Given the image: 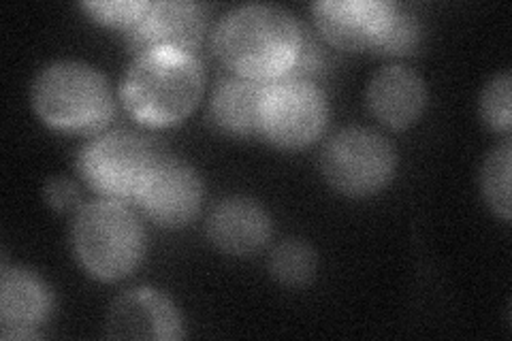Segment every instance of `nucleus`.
I'll return each mask as SVG.
<instances>
[{
    "mask_svg": "<svg viewBox=\"0 0 512 341\" xmlns=\"http://www.w3.org/2000/svg\"><path fill=\"white\" fill-rule=\"evenodd\" d=\"M316 252L299 239L278 243L269 256V271L274 278L291 288L306 286L316 275Z\"/></svg>",
    "mask_w": 512,
    "mask_h": 341,
    "instance_id": "obj_16",
    "label": "nucleus"
},
{
    "mask_svg": "<svg viewBox=\"0 0 512 341\" xmlns=\"http://www.w3.org/2000/svg\"><path fill=\"white\" fill-rule=\"evenodd\" d=\"M82 7L94 20L128 30L146 13L150 3H146V0H114V3H105L103 0V3H84Z\"/></svg>",
    "mask_w": 512,
    "mask_h": 341,
    "instance_id": "obj_20",
    "label": "nucleus"
},
{
    "mask_svg": "<svg viewBox=\"0 0 512 341\" xmlns=\"http://www.w3.org/2000/svg\"><path fill=\"white\" fill-rule=\"evenodd\" d=\"M43 194L45 203L56 211H71L79 205L77 186L69 180H64V177H52V180H47Z\"/></svg>",
    "mask_w": 512,
    "mask_h": 341,
    "instance_id": "obj_21",
    "label": "nucleus"
},
{
    "mask_svg": "<svg viewBox=\"0 0 512 341\" xmlns=\"http://www.w3.org/2000/svg\"><path fill=\"white\" fill-rule=\"evenodd\" d=\"M510 141L495 148L483 167V192L491 209L504 220H510Z\"/></svg>",
    "mask_w": 512,
    "mask_h": 341,
    "instance_id": "obj_17",
    "label": "nucleus"
},
{
    "mask_svg": "<svg viewBox=\"0 0 512 341\" xmlns=\"http://www.w3.org/2000/svg\"><path fill=\"white\" fill-rule=\"evenodd\" d=\"M201 199L199 175L182 160L156 162L137 194L143 214L165 229H180L195 220Z\"/></svg>",
    "mask_w": 512,
    "mask_h": 341,
    "instance_id": "obj_8",
    "label": "nucleus"
},
{
    "mask_svg": "<svg viewBox=\"0 0 512 341\" xmlns=\"http://www.w3.org/2000/svg\"><path fill=\"white\" fill-rule=\"evenodd\" d=\"M73 250L92 278L116 282L139 267L146 252V233L133 211L120 201H94L77 209Z\"/></svg>",
    "mask_w": 512,
    "mask_h": 341,
    "instance_id": "obj_3",
    "label": "nucleus"
},
{
    "mask_svg": "<svg viewBox=\"0 0 512 341\" xmlns=\"http://www.w3.org/2000/svg\"><path fill=\"white\" fill-rule=\"evenodd\" d=\"M397 154L391 141L370 128L350 126L329 139L320 171L331 188L346 197H370L391 182Z\"/></svg>",
    "mask_w": 512,
    "mask_h": 341,
    "instance_id": "obj_5",
    "label": "nucleus"
},
{
    "mask_svg": "<svg viewBox=\"0 0 512 341\" xmlns=\"http://www.w3.org/2000/svg\"><path fill=\"white\" fill-rule=\"evenodd\" d=\"M480 113L485 124L495 133L508 135L512 126V92H510V73H502L489 81V86L480 99Z\"/></svg>",
    "mask_w": 512,
    "mask_h": 341,
    "instance_id": "obj_19",
    "label": "nucleus"
},
{
    "mask_svg": "<svg viewBox=\"0 0 512 341\" xmlns=\"http://www.w3.org/2000/svg\"><path fill=\"white\" fill-rule=\"evenodd\" d=\"M312 9L320 32L331 45L357 52L376 45L391 20L395 3H384V0H323Z\"/></svg>",
    "mask_w": 512,
    "mask_h": 341,
    "instance_id": "obj_11",
    "label": "nucleus"
},
{
    "mask_svg": "<svg viewBox=\"0 0 512 341\" xmlns=\"http://www.w3.org/2000/svg\"><path fill=\"white\" fill-rule=\"evenodd\" d=\"M32 105L47 126L86 135L101 131L114 113L103 73L77 60L45 67L32 86Z\"/></svg>",
    "mask_w": 512,
    "mask_h": 341,
    "instance_id": "obj_4",
    "label": "nucleus"
},
{
    "mask_svg": "<svg viewBox=\"0 0 512 341\" xmlns=\"http://www.w3.org/2000/svg\"><path fill=\"white\" fill-rule=\"evenodd\" d=\"M52 312V295L35 273L3 269L0 278V322L5 339H35L37 327Z\"/></svg>",
    "mask_w": 512,
    "mask_h": 341,
    "instance_id": "obj_12",
    "label": "nucleus"
},
{
    "mask_svg": "<svg viewBox=\"0 0 512 341\" xmlns=\"http://www.w3.org/2000/svg\"><path fill=\"white\" fill-rule=\"evenodd\" d=\"M107 337L175 341L182 337V320L163 292L135 288L120 295L107 314Z\"/></svg>",
    "mask_w": 512,
    "mask_h": 341,
    "instance_id": "obj_10",
    "label": "nucleus"
},
{
    "mask_svg": "<svg viewBox=\"0 0 512 341\" xmlns=\"http://www.w3.org/2000/svg\"><path fill=\"white\" fill-rule=\"evenodd\" d=\"M327 99L310 79L280 77L265 84L261 135L282 150H301L323 135Z\"/></svg>",
    "mask_w": 512,
    "mask_h": 341,
    "instance_id": "obj_6",
    "label": "nucleus"
},
{
    "mask_svg": "<svg viewBox=\"0 0 512 341\" xmlns=\"http://www.w3.org/2000/svg\"><path fill=\"white\" fill-rule=\"evenodd\" d=\"M419 39H421L419 22H416V18L410 11L395 5L387 28H384V32L372 50L382 56H406L419 47Z\"/></svg>",
    "mask_w": 512,
    "mask_h": 341,
    "instance_id": "obj_18",
    "label": "nucleus"
},
{
    "mask_svg": "<svg viewBox=\"0 0 512 341\" xmlns=\"http://www.w3.org/2000/svg\"><path fill=\"white\" fill-rule=\"evenodd\" d=\"M303 32L291 13L274 5H244L222 18L214 50L237 77L261 81L280 79L295 67Z\"/></svg>",
    "mask_w": 512,
    "mask_h": 341,
    "instance_id": "obj_1",
    "label": "nucleus"
},
{
    "mask_svg": "<svg viewBox=\"0 0 512 341\" xmlns=\"http://www.w3.org/2000/svg\"><path fill=\"white\" fill-rule=\"evenodd\" d=\"M201 94V64L184 52L141 54L122 81L124 107L148 126H173L186 120Z\"/></svg>",
    "mask_w": 512,
    "mask_h": 341,
    "instance_id": "obj_2",
    "label": "nucleus"
},
{
    "mask_svg": "<svg viewBox=\"0 0 512 341\" xmlns=\"http://www.w3.org/2000/svg\"><path fill=\"white\" fill-rule=\"evenodd\" d=\"M367 105L384 126L402 131L423 116L427 86L412 69L384 67L370 81Z\"/></svg>",
    "mask_w": 512,
    "mask_h": 341,
    "instance_id": "obj_13",
    "label": "nucleus"
},
{
    "mask_svg": "<svg viewBox=\"0 0 512 341\" xmlns=\"http://www.w3.org/2000/svg\"><path fill=\"white\" fill-rule=\"evenodd\" d=\"M265 84L229 77L218 84L212 99V120L220 131L235 137L261 135V107Z\"/></svg>",
    "mask_w": 512,
    "mask_h": 341,
    "instance_id": "obj_15",
    "label": "nucleus"
},
{
    "mask_svg": "<svg viewBox=\"0 0 512 341\" xmlns=\"http://www.w3.org/2000/svg\"><path fill=\"white\" fill-rule=\"evenodd\" d=\"M154 165L148 141L131 131H111L92 139L77 160L84 182L111 201L137 199Z\"/></svg>",
    "mask_w": 512,
    "mask_h": 341,
    "instance_id": "obj_7",
    "label": "nucleus"
},
{
    "mask_svg": "<svg viewBox=\"0 0 512 341\" xmlns=\"http://www.w3.org/2000/svg\"><path fill=\"white\" fill-rule=\"evenodd\" d=\"M271 233L267 211L252 199L231 197L218 203L207 218V237L231 256H248L261 250Z\"/></svg>",
    "mask_w": 512,
    "mask_h": 341,
    "instance_id": "obj_14",
    "label": "nucleus"
},
{
    "mask_svg": "<svg viewBox=\"0 0 512 341\" xmlns=\"http://www.w3.org/2000/svg\"><path fill=\"white\" fill-rule=\"evenodd\" d=\"M203 30L205 18L197 3L163 0L150 3L146 13L126 30V41L137 56L148 52L192 54L203 39Z\"/></svg>",
    "mask_w": 512,
    "mask_h": 341,
    "instance_id": "obj_9",
    "label": "nucleus"
}]
</instances>
